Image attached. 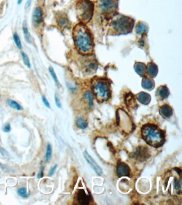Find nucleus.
I'll return each mask as SVG.
<instances>
[{
	"label": "nucleus",
	"mask_w": 182,
	"mask_h": 205,
	"mask_svg": "<svg viewBox=\"0 0 182 205\" xmlns=\"http://www.w3.org/2000/svg\"><path fill=\"white\" fill-rule=\"evenodd\" d=\"M142 87L145 89L151 91L155 87V82L152 78L145 76L142 80Z\"/></svg>",
	"instance_id": "obj_16"
},
{
	"label": "nucleus",
	"mask_w": 182,
	"mask_h": 205,
	"mask_svg": "<svg viewBox=\"0 0 182 205\" xmlns=\"http://www.w3.org/2000/svg\"><path fill=\"white\" fill-rule=\"evenodd\" d=\"M21 55H22L23 61V62H24V63L25 65V66H26L27 68L31 69V65L30 59H29V58H28V56L24 52H22L21 53Z\"/></svg>",
	"instance_id": "obj_27"
},
{
	"label": "nucleus",
	"mask_w": 182,
	"mask_h": 205,
	"mask_svg": "<svg viewBox=\"0 0 182 205\" xmlns=\"http://www.w3.org/2000/svg\"><path fill=\"white\" fill-rule=\"evenodd\" d=\"M76 10L80 23L87 24L94 15V4L90 0H79L76 4Z\"/></svg>",
	"instance_id": "obj_5"
},
{
	"label": "nucleus",
	"mask_w": 182,
	"mask_h": 205,
	"mask_svg": "<svg viewBox=\"0 0 182 205\" xmlns=\"http://www.w3.org/2000/svg\"><path fill=\"white\" fill-rule=\"evenodd\" d=\"M83 156L85 158L87 161L90 164L92 168H93L94 171L99 176H100L103 173L102 168L99 167V166L97 164L96 161L92 158L91 156L89 155L87 151L83 152Z\"/></svg>",
	"instance_id": "obj_12"
},
{
	"label": "nucleus",
	"mask_w": 182,
	"mask_h": 205,
	"mask_svg": "<svg viewBox=\"0 0 182 205\" xmlns=\"http://www.w3.org/2000/svg\"><path fill=\"white\" fill-rule=\"evenodd\" d=\"M141 134L147 144L154 148L162 147L166 142L165 131L155 124L147 123L143 125Z\"/></svg>",
	"instance_id": "obj_2"
},
{
	"label": "nucleus",
	"mask_w": 182,
	"mask_h": 205,
	"mask_svg": "<svg viewBox=\"0 0 182 205\" xmlns=\"http://www.w3.org/2000/svg\"><path fill=\"white\" fill-rule=\"evenodd\" d=\"M97 7L103 18L110 20L116 13L118 0H97Z\"/></svg>",
	"instance_id": "obj_6"
},
{
	"label": "nucleus",
	"mask_w": 182,
	"mask_h": 205,
	"mask_svg": "<svg viewBox=\"0 0 182 205\" xmlns=\"http://www.w3.org/2000/svg\"><path fill=\"white\" fill-rule=\"evenodd\" d=\"M136 97L139 103L145 105L149 104L151 100V97L150 95L145 92H141L137 93Z\"/></svg>",
	"instance_id": "obj_17"
},
{
	"label": "nucleus",
	"mask_w": 182,
	"mask_h": 205,
	"mask_svg": "<svg viewBox=\"0 0 182 205\" xmlns=\"http://www.w3.org/2000/svg\"><path fill=\"white\" fill-rule=\"evenodd\" d=\"M0 153L3 155V157H7L8 155V152L3 147H0Z\"/></svg>",
	"instance_id": "obj_35"
},
{
	"label": "nucleus",
	"mask_w": 182,
	"mask_h": 205,
	"mask_svg": "<svg viewBox=\"0 0 182 205\" xmlns=\"http://www.w3.org/2000/svg\"><path fill=\"white\" fill-rule=\"evenodd\" d=\"M13 38H14V41L17 47L19 49H22V45L21 42V40L19 37V35L16 33H15L13 35Z\"/></svg>",
	"instance_id": "obj_26"
},
{
	"label": "nucleus",
	"mask_w": 182,
	"mask_h": 205,
	"mask_svg": "<svg viewBox=\"0 0 182 205\" xmlns=\"http://www.w3.org/2000/svg\"><path fill=\"white\" fill-rule=\"evenodd\" d=\"M91 89L95 98L100 103L107 101L112 95L111 81L106 77H94L91 81Z\"/></svg>",
	"instance_id": "obj_4"
},
{
	"label": "nucleus",
	"mask_w": 182,
	"mask_h": 205,
	"mask_svg": "<svg viewBox=\"0 0 182 205\" xmlns=\"http://www.w3.org/2000/svg\"><path fill=\"white\" fill-rule=\"evenodd\" d=\"M75 199L79 204L87 205L93 201L90 192L84 189L78 190L75 195Z\"/></svg>",
	"instance_id": "obj_9"
},
{
	"label": "nucleus",
	"mask_w": 182,
	"mask_h": 205,
	"mask_svg": "<svg viewBox=\"0 0 182 205\" xmlns=\"http://www.w3.org/2000/svg\"><path fill=\"white\" fill-rule=\"evenodd\" d=\"M43 175H44V173H43V170H42V169H41V170L39 171V173H38V179H41V178H42V177H43Z\"/></svg>",
	"instance_id": "obj_37"
},
{
	"label": "nucleus",
	"mask_w": 182,
	"mask_h": 205,
	"mask_svg": "<svg viewBox=\"0 0 182 205\" xmlns=\"http://www.w3.org/2000/svg\"><path fill=\"white\" fill-rule=\"evenodd\" d=\"M174 170L176 171L179 176H181V173H182L181 169H180L179 168H177V167H175V168H174Z\"/></svg>",
	"instance_id": "obj_38"
},
{
	"label": "nucleus",
	"mask_w": 182,
	"mask_h": 205,
	"mask_svg": "<svg viewBox=\"0 0 182 205\" xmlns=\"http://www.w3.org/2000/svg\"><path fill=\"white\" fill-rule=\"evenodd\" d=\"M137 34L143 36L146 34L148 31V27L146 24L143 22L138 23L135 28Z\"/></svg>",
	"instance_id": "obj_20"
},
{
	"label": "nucleus",
	"mask_w": 182,
	"mask_h": 205,
	"mask_svg": "<svg viewBox=\"0 0 182 205\" xmlns=\"http://www.w3.org/2000/svg\"><path fill=\"white\" fill-rule=\"evenodd\" d=\"M124 101L126 105L128 108L135 109V107H138L136 102V99L134 95L131 93H129L126 95L124 98Z\"/></svg>",
	"instance_id": "obj_18"
},
{
	"label": "nucleus",
	"mask_w": 182,
	"mask_h": 205,
	"mask_svg": "<svg viewBox=\"0 0 182 205\" xmlns=\"http://www.w3.org/2000/svg\"><path fill=\"white\" fill-rule=\"evenodd\" d=\"M158 66L153 63H150L146 66V73L149 77L151 78L155 77L158 74Z\"/></svg>",
	"instance_id": "obj_19"
},
{
	"label": "nucleus",
	"mask_w": 182,
	"mask_h": 205,
	"mask_svg": "<svg viewBox=\"0 0 182 205\" xmlns=\"http://www.w3.org/2000/svg\"><path fill=\"white\" fill-rule=\"evenodd\" d=\"M6 101H7V104L12 109H16L17 111H23V107L19 103H18L16 101L12 100L11 99H8Z\"/></svg>",
	"instance_id": "obj_23"
},
{
	"label": "nucleus",
	"mask_w": 182,
	"mask_h": 205,
	"mask_svg": "<svg viewBox=\"0 0 182 205\" xmlns=\"http://www.w3.org/2000/svg\"><path fill=\"white\" fill-rule=\"evenodd\" d=\"M159 114L163 119H168L173 115V109L168 104H164L160 107Z\"/></svg>",
	"instance_id": "obj_13"
},
{
	"label": "nucleus",
	"mask_w": 182,
	"mask_h": 205,
	"mask_svg": "<svg viewBox=\"0 0 182 205\" xmlns=\"http://www.w3.org/2000/svg\"><path fill=\"white\" fill-rule=\"evenodd\" d=\"M49 72L50 73V74L52 76V77L53 78V79L55 81V83H56L57 85H59V81H58L56 74V73L55 72V70L53 69V67H50L49 69Z\"/></svg>",
	"instance_id": "obj_30"
},
{
	"label": "nucleus",
	"mask_w": 182,
	"mask_h": 205,
	"mask_svg": "<svg viewBox=\"0 0 182 205\" xmlns=\"http://www.w3.org/2000/svg\"><path fill=\"white\" fill-rule=\"evenodd\" d=\"M56 23L59 28L62 30L68 29L71 27V22L67 15L63 12L57 13L56 16Z\"/></svg>",
	"instance_id": "obj_10"
},
{
	"label": "nucleus",
	"mask_w": 182,
	"mask_h": 205,
	"mask_svg": "<svg viewBox=\"0 0 182 205\" xmlns=\"http://www.w3.org/2000/svg\"><path fill=\"white\" fill-rule=\"evenodd\" d=\"M85 97L88 100L89 106L90 107H92L93 106V97L92 95V93L90 91H87L85 93Z\"/></svg>",
	"instance_id": "obj_29"
},
{
	"label": "nucleus",
	"mask_w": 182,
	"mask_h": 205,
	"mask_svg": "<svg viewBox=\"0 0 182 205\" xmlns=\"http://www.w3.org/2000/svg\"><path fill=\"white\" fill-rule=\"evenodd\" d=\"M81 67L83 73L87 74L95 73L98 67V63L95 57L92 54L81 55Z\"/></svg>",
	"instance_id": "obj_7"
},
{
	"label": "nucleus",
	"mask_w": 182,
	"mask_h": 205,
	"mask_svg": "<svg viewBox=\"0 0 182 205\" xmlns=\"http://www.w3.org/2000/svg\"><path fill=\"white\" fill-rule=\"evenodd\" d=\"M169 90L166 85H161L158 88L156 91V96L160 101H163L167 98L169 95Z\"/></svg>",
	"instance_id": "obj_15"
},
{
	"label": "nucleus",
	"mask_w": 182,
	"mask_h": 205,
	"mask_svg": "<svg viewBox=\"0 0 182 205\" xmlns=\"http://www.w3.org/2000/svg\"><path fill=\"white\" fill-rule=\"evenodd\" d=\"M55 103H56V104L57 107H58V108H61L62 107V105H61V103H60V101L59 100L58 97L57 96L56 94L55 96Z\"/></svg>",
	"instance_id": "obj_34"
},
{
	"label": "nucleus",
	"mask_w": 182,
	"mask_h": 205,
	"mask_svg": "<svg viewBox=\"0 0 182 205\" xmlns=\"http://www.w3.org/2000/svg\"><path fill=\"white\" fill-rule=\"evenodd\" d=\"M73 37L76 50L81 55H91L94 50L92 35L86 24L80 23L73 30Z\"/></svg>",
	"instance_id": "obj_1"
},
{
	"label": "nucleus",
	"mask_w": 182,
	"mask_h": 205,
	"mask_svg": "<svg viewBox=\"0 0 182 205\" xmlns=\"http://www.w3.org/2000/svg\"><path fill=\"white\" fill-rule=\"evenodd\" d=\"M174 186H175V189L176 190H178V191L181 189V183L179 182V181L176 177L175 179V181H174Z\"/></svg>",
	"instance_id": "obj_31"
},
{
	"label": "nucleus",
	"mask_w": 182,
	"mask_h": 205,
	"mask_svg": "<svg viewBox=\"0 0 182 205\" xmlns=\"http://www.w3.org/2000/svg\"><path fill=\"white\" fill-rule=\"evenodd\" d=\"M108 34L113 35H125L132 31L134 27L132 19L116 13L110 20Z\"/></svg>",
	"instance_id": "obj_3"
},
{
	"label": "nucleus",
	"mask_w": 182,
	"mask_h": 205,
	"mask_svg": "<svg viewBox=\"0 0 182 205\" xmlns=\"http://www.w3.org/2000/svg\"><path fill=\"white\" fill-rule=\"evenodd\" d=\"M11 125L9 123H6V125L3 126V128H2L3 132L6 133H9L11 131Z\"/></svg>",
	"instance_id": "obj_32"
},
{
	"label": "nucleus",
	"mask_w": 182,
	"mask_h": 205,
	"mask_svg": "<svg viewBox=\"0 0 182 205\" xmlns=\"http://www.w3.org/2000/svg\"><path fill=\"white\" fill-rule=\"evenodd\" d=\"M22 1H23V0H18V2H17L18 4H20L22 3Z\"/></svg>",
	"instance_id": "obj_40"
},
{
	"label": "nucleus",
	"mask_w": 182,
	"mask_h": 205,
	"mask_svg": "<svg viewBox=\"0 0 182 205\" xmlns=\"http://www.w3.org/2000/svg\"><path fill=\"white\" fill-rule=\"evenodd\" d=\"M42 101H43V104L45 105V106L49 108V109H50V105L49 104L48 101L47 100V99L45 96H42Z\"/></svg>",
	"instance_id": "obj_33"
},
{
	"label": "nucleus",
	"mask_w": 182,
	"mask_h": 205,
	"mask_svg": "<svg viewBox=\"0 0 182 205\" xmlns=\"http://www.w3.org/2000/svg\"><path fill=\"white\" fill-rule=\"evenodd\" d=\"M134 68L137 73L141 77H144L146 74V66L142 63L137 62L135 64Z\"/></svg>",
	"instance_id": "obj_21"
},
{
	"label": "nucleus",
	"mask_w": 182,
	"mask_h": 205,
	"mask_svg": "<svg viewBox=\"0 0 182 205\" xmlns=\"http://www.w3.org/2000/svg\"><path fill=\"white\" fill-rule=\"evenodd\" d=\"M32 20L34 25H40L43 21V13L42 9L40 7H37L34 10L32 15Z\"/></svg>",
	"instance_id": "obj_14"
},
{
	"label": "nucleus",
	"mask_w": 182,
	"mask_h": 205,
	"mask_svg": "<svg viewBox=\"0 0 182 205\" xmlns=\"http://www.w3.org/2000/svg\"><path fill=\"white\" fill-rule=\"evenodd\" d=\"M31 2L32 0H27V2L26 3V5H25V9H27L28 8H29L31 4Z\"/></svg>",
	"instance_id": "obj_39"
},
{
	"label": "nucleus",
	"mask_w": 182,
	"mask_h": 205,
	"mask_svg": "<svg viewBox=\"0 0 182 205\" xmlns=\"http://www.w3.org/2000/svg\"><path fill=\"white\" fill-rule=\"evenodd\" d=\"M23 33H24L25 40L27 42L31 43L32 42V37L28 29L27 23L25 21H24L23 23Z\"/></svg>",
	"instance_id": "obj_22"
},
{
	"label": "nucleus",
	"mask_w": 182,
	"mask_h": 205,
	"mask_svg": "<svg viewBox=\"0 0 182 205\" xmlns=\"http://www.w3.org/2000/svg\"><path fill=\"white\" fill-rule=\"evenodd\" d=\"M76 125L78 128H80L81 129H85L88 127V123L83 117H80L78 118L76 122Z\"/></svg>",
	"instance_id": "obj_24"
},
{
	"label": "nucleus",
	"mask_w": 182,
	"mask_h": 205,
	"mask_svg": "<svg viewBox=\"0 0 182 205\" xmlns=\"http://www.w3.org/2000/svg\"><path fill=\"white\" fill-rule=\"evenodd\" d=\"M18 194L19 196L23 198H26L28 197L29 195L27 194V190L25 187H20L18 190Z\"/></svg>",
	"instance_id": "obj_28"
},
{
	"label": "nucleus",
	"mask_w": 182,
	"mask_h": 205,
	"mask_svg": "<svg viewBox=\"0 0 182 205\" xmlns=\"http://www.w3.org/2000/svg\"><path fill=\"white\" fill-rule=\"evenodd\" d=\"M57 165H56L54 166V167L52 168H51L50 169V171H49V176H52L54 175V174L55 173V171H56L57 168Z\"/></svg>",
	"instance_id": "obj_36"
},
{
	"label": "nucleus",
	"mask_w": 182,
	"mask_h": 205,
	"mask_svg": "<svg viewBox=\"0 0 182 205\" xmlns=\"http://www.w3.org/2000/svg\"><path fill=\"white\" fill-rule=\"evenodd\" d=\"M131 157L137 161L142 163L151 157V152L147 147L140 145L131 153Z\"/></svg>",
	"instance_id": "obj_8"
},
{
	"label": "nucleus",
	"mask_w": 182,
	"mask_h": 205,
	"mask_svg": "<svg viewBox=\"0 0 182 205\" xmlns=\"http://www.w3.org/2000/svg\"><path fill=\"white\" fill-rule=\"evenodd\" d=\"M52 153V150L51 144L50 143H48L47 146L46 154V161L47 162H49L50 160H51Z\"/></svg>",
	"instance_id": "obj_25"
},
{
	"label": "nucleus",
	"mask_w": 182,
	"mask_h": 205,
	"mask_svg": "<svg viewBox=\"0 0 182 205\" xmlns=\"http://www.w3.org/2000/svg\"><path fill=\"white\" fill-rule=\"evenodd\" d=\"M116 174L119 177H129L131 174V170L126 163L120 162L116 166Z\"/></svg>",
	"instance_id": "obj_11"
},
{
	"label": "nucleus",
	"mask_w": 182,
	"mask_h": 205,
	"mask_svg": "<svg viewBox=\"0 0 182 205\" xmlns=\"http://www.w3.org/2000/svg\"><path fill=\"white\" fill-rule=\"evenodd\" d=\"M1 95H0V98H1Z\"/></svg>",
	"instance_id": "obj_41"
}]
</instances>
